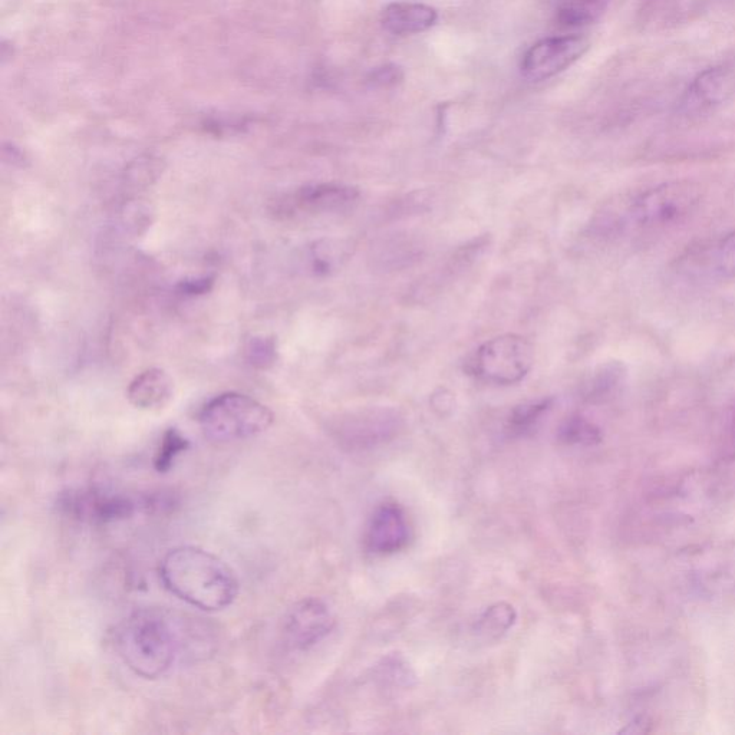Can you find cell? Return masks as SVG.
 <instances>
[{
    "mask_svg": "<svg viewBox=\"0 0 735 735\" xmlns=\"http://www.w3.org/2000/svg\"><path fill=\"white\" fill-rule=\"evenodd\" d=\"M160 578L174 596L201 611H223L239 595V580L232 568L196 546L170 550L161 560Z\"/></svg>",
    "mask_w": 735,
    "mask_h": 735,
    "instance_id": "1",
    "label": "cell"
},
{
    "mask_svg": "<svg viewBox=\"0 0 735 735\" xmlns=\"http://www.w3.org/2000/svg\"><path fill=\"white\" fill-rule=\"evenodd\" d=\"M181 629L163 609H138L115 631V648L131 671L156 680L173 667L181 649Z\"/></svg>",
    "mask_w": 735,
    "mask_h": 735,
    "instance_id": "2",
    "label": "cell"
},
{
    "mask_svg": "<svg viewBox=\"0 0 735 735\" xmlns=\"http://www.w3.org/2000/svg\"><path fill=\"white\" fill-rule=\"evenodd\" d=\"M272 411L262 402L239 392L213 398L200 411L201 430L216 443H233L263 434L272 427Z\"/></svg>",
    "mask_w": 735,
    "mask_h": 735,
    "instance_id": "3",
    "label": "cell"
},
{
    "mask_svg": "<svg viewBox=\"0 0 735 735\" xmlns=\"http://www.w3.org/2000/svg\"><path fill=\"white\" fill-rule=\"evenodd\" d=\"M535 362L533 346L523 336L504 334L491 338L477 349L468 372L484 384L509 387L519 384Z\"/></svg>",
    "mask_w": 735,
    "mask_h": 735,
    "instance_id": "4",
    "label": "cell"
},
{
    "mask_svg": "<svg viewBox=\"0 0 735 735\" xmlns=\"http://www.w3.org/2000/svg\"><path fill=\"white\" fill-rule=\"evenodd\" d=\"M702 191L700 184L690 180L669 181L654 189L639 194L629 206V220L645 227L655 229L680 222L694 212L700 204Z\"/></svg>",
    "mask_w": 735,
    "mask_h": 735,
    "instance_id": "5",
    "label": "cell"
},
{
    "mask_svg": "<svg viewBox=\"0 0 735 735\" xmlns=\"http://www.w3.org/2000/svg\"><path fill=\"white\" fill-rule=\"evenodd\" d=\"M404 427V418L394 408L369 407L342 415L335 437L349 451H368L394 440Z\"/></svg>",
    "mask_w": 735,
    "mask_h": 735,
    "instance_id": "6",
    "label": "cell"
},
{
    "mask_svg": "<svg viewBox=\"0 0 735 735\" xmlns=\"http://www.w3.org/2000/svg\"><path fill=\"white\" fill-rule=\"evenodd\" d=\"M58 506L71 519L90 524L130 519L137 509V504L127 494L100 487L69 490L59 496Z\"/></svg>",
    "mask_w": 735,
    "mask_h": 735,
    "instance_id": "7",
    "label": "cell"
},
{
    "mask_svg": "<svg viewBox=\"0 0 735 735\" xmlns=\"http://www.w3.org/2000/svg\"><path fill=\"white\" fill-rule=\"evenodd\" d=\"M589 49L585 36H552L533 45L523 56L522 74L530 81H545L572 67Z\"/></svg>",
    "mask_w": 735,
    "mask_h": 735,
    "instance_id": "8",
    "label": "cell"
},
{
    "mask_svg": "<svg viewBox=\"0 0 735 735\" xmlns=\"http://www.w3.org/2000/svg\"><path fill=\"white\" fill-rule=\"evenodd\" d=\"M335 625L334 612L328 603L319 598H305L286 613L282 631L290 648L308 651L328 638Z\"/></svg>",
    "mask_w": 735,
    "mask_h": 735,
    "instance_id": "9",
    "label": "cell"
},
{
    "mask_svg": "<svg viewBox=\"0 0 735 735\" xmlns=\"http://www.w3.org/2000/svg\"><path fill=\"white\" fill-rule=\"evenodd\" d=\"M735 94V72L718 65L702 71L682 97L680 110L687 117H701L720 110Z\"/></svg>",
    "mask_w": 735,
    "mask_h": 735,
    "instance_id": "10",
    "label": "cell"
},
{
    "mask_svg": "<svg viewBox=\"0 0 735 735\" xmlns=\"http://www.w3.org/2000/svg\"><path fill=\"white\" fill-rule=\"evenodd\" d=\"M411 530L404 510L397 503H382L369 517L365 529V547L375 556L401 552L410 542Z\"/></svg>",
    "mask_w": 735,
    "mask_h": 735,
    "instance_id": "11",
    "label": "cell"
},
{
    "mask_svg": "<svg viewBox=\"0 0 735 735\" xmlns=\"http://www.w3.org/2000/svg\"><path fill=\"white\" fill-rule=\"evenodd\" d=\"M358 200V189L346 184H309L282 201L280 210L286 214L341 213L352 209Z\"/></svg>",
    "mask_w": 735,
    "mask_h": 735,
    "instance_id": "12",
    "label": "cell"
},
{
    "mask_svg": "<svg viewBox=\"0 0 735 735\" xmlns=\"http://www.w3.org/2000/svg\"><path fill=\"white\" fill-rule=\"evenodd\" d=\"M437 21V11L424 3L395 2L381 13L382 28L394 35L421 34Z\"/></svg>",
    "mask_w": 735,
    "mask_h": 735,
    "instance_id": "13",
    "label": "cell"
},
{
    "mask_svg": "<svg viewBox=\"0 0 735 735\" xmlns=\"http://www.w3.org/2000/svg\"><path fill=\"white\" fill-rule=\"evenodd\" d=\"M174 394L173 378L164 369L150 368L131 382L127 397L135 408L154 411L166 407Z\"/></svg>",
    "mask_w": 735,
    "mask_h": 735,
    "instance_id": "14",
    "label": "cell"
},
{
    "mask_svg": "<svg viewBox=\"0 0 735 735\" xmlns=\"http://www.w3.org/2000/svg\"><path fill=\"white\" fill-rule=\"evenodd\" d=\"M423 256L420 240L411 234H394L385 237L372 247L371 260L375 269L382 272H400L410 268Z\"/></svg>",
    "mask_w": 735,
    "mask_h": 735,
    "instance_id": "15",
    "label": "cell"
},
{
    "mask_svg": "<svg viewBox=\"0 0 735 735\" xmlns=\"http://www.w3.org/2000/svg\"><path fill=\"white\" fill-rule=\"evenodd\" d=\"M516 621L517 612L510 603H494L474 622L473 632L483 641H499L513 628Z\"/></svg>",
    "mask_w": 735,
    "mask_h": 735,
    "instance_id": "16",
    "label": "cell"
},
{
    "mask_svg": "<svg viewBox=\"0 0 735 735\" xmlns=\"http://www.w3.org/2000/svg\"><path fill=\"white\" fill-rule=\"evenodd\" d=\"M553 407L552 398L523 402L517 405L507 417L506 433L510 438H522L535 433L543 418Z\"/></svg>",
    "mask_w": 735,
    "mask_h": 735,
    "instance_id": "17",
    "label": "cell"
},
{
    "mask_svg": "<svg viewBox=\"0 0 735 735\" xmlns=\"http://www.w3.org/2000/svg\"><path fill=\"white\" fill-rule=\"evenodd\" d=\"M608 5L602 0H563L557 9V22L566 28H582L598 21Z\"/></svg>",
    "mask_w": 735,
    "mask_h": 735,
    "instance_id": "18",
    "label": "cell"
},
{
    "mask_svg": "<svg viewBox=\"0 0 735 735\" xmlns=\"http://www.w3.org/2000/svg\"><path fill=\"white\" fill-rule=\"evenodd\" d=\"M557 438L566 446L593 447L601 443V428L582 415H572L560 424Z\"/></svg>",
    "mask_w": 735,
    "mask_h": 735,
    "instance_id": "19",
    "label": "cell"
},
{
    "mask_svg": "<svg viewBox=\"0 0 735 735\" xmlns=\"http://www.w3.org/2000/svg\"><path fill=\"white\" fill-rule=\"evenodd\" d=\"M625 377L624 367L619 362H608L596 369L585 385V398L601 401L611 395Z\"/></svg>",
    "mask_w": 735,
    "mask_h": 735,
    "instance_id": "20",
    "label": "cell"
},
{
    "mask_svg": "<svg viewBox=\"0 0 735 735\" xmlns=\"http://www.w3.org/2000/svg\"><path fill=\"white\" fill-rule=\"evenodd\" d=\"M349 256L348 246L335 240H321L311 249L312 269L316 275H329Z\"/></svg>",
    "mask_w": 735,
    "mask_h": 735,
    "instance_id": "21",
    "label": "cell"
},
{
    "mask_svg": "<svg viewBox=\"0 0 735 735\" xmlns=\"http://www.w3.org/2000/svg\"><path fill=\"white\" fill-rule=\"evenodd\" d=\"M711 273L721 279L735 278V232L727 234L708 252Z\"/></svg>",
    "mask_w": 735,
    "mask_h": 735,
    "instance_id": "22",
    "label": "cell"
},
{
    "mask_svg": "<svg viewBox=\"0 0 735 735\" xmlns=\"http://www.w3.org/2000/svg\"><path fill=\"white\" fill-rule=\"evenodd\" d=\"M190 447L189 440L176 428H170L163 435L156 457H154V468L158 473H167L176 463V458Z\"/></svg>",
    "mask_w": 735,
    "mask_h": 735,
    "instance_id": "23",
    "label": "cell"
},
{
    "mask_svg": "<svg viewBox=\"0 0 735 735\" xmlns=\"http://www.w3.org/2000/svg\"><path fill=\"white\" fill-rule=\"evenodd\" d=\"M708 493L718 499L735 494V457L724 458L713 468L708 477Z\"/></svg>",
    "mask_w": 735,
    "mask_h": 735,
    "instance_id": "24",
    "label": "cell"
},
{
    "mask_svg": "<svg viewBox=\"0 0 735 735\" xmlns=\"http://www.w3.org/2000/svg\"><path fill=\"white\" fill-rule=\"evenodd\" d=\"M246 358L252 367L268 369L278 358V349L273 338L268 336H253L246 345Z\"/></svg>",
    "mask_w": 735,
    "mask_h": 735,
    "instance_id": "25",
    "label": "cell"
},
{
    "mask_svg": "<svg viewBox=\"0 0 735 735\" xmlns=\"http://www.w3.org/2000/svg\"><path fill=\"white\" fill-rule=\"evenodd\" d=\"M160 163L154 158H141L135 161V166L130 167V179L135 183L147 186L151 181L157 179L160 174Z\"/></svg>",
    "mask_w": 735,
    "mask_h": 735,
    "instance_id": "26",
    "label": "cell"
},
{
    "mask_svg": "<svg viewBox=\"0 0 735 735\" xmlns=\"http://www.w3.org/2000/svg\"><path fill=\"white\" fill-rule=\"evenodd\" d=\"M404 79V72L397 65H384V67L374 69L369 74V84L378 88H390L400 84Z\"/></svg>",
    "mask_w": 735,
    "mask_h": 735,
    "instance_id": "27",
    "label": "cell"
},
{
    "mask_svg": "<svg viewBox=\"0 0 735 735\" xmlns=\"http://www.w3.org/2000/svg\"><path fill=\"white\" fill-rule=\"evenodd\" d=\"M213 285L214 278L212 276H204V278L181 280L179 286H177V290H179L180 295L199 296L210 292Z\"/></svg>",
    "mask_w": 735,
    "mask_h": 735,
    "instance_id": "28",
    "label": "cell"
},
{
    "mask_svg": "<svg viewBox=\"0 0 735 735\" xmlns=\"http://www.w3.org/2000/svg\"><path fill=\"white\" fill-rule=\"evenodd\" d=\"M649 721L648 718L645 717H639L635 718V720H632L631 723L626 725L624 730H621L622 734H645L649 731Z\"/></svg>",
    "mask_w": 735,
    "mask_h": 735,
    "instance_id": "29",
    "label": "cell"
},
{
    "mask_svg": "<svg viewBox=\"0 0 735 735\" xmlns=\"http://www.w3.org/2000/svg\"><path fill=\"white\" fill-rule=\"evenodd\" d=\"M3 153H5V160H11L13 166H23L25 164V156L13 145H6Z\"/></svg>",
    "mask_w": 735,
    "mask_h": 735,
    "instance_id": "30",
    "label": "cell"
},
{
    "mask_svg": "<svg viewBox=\"0 0 735 735\" xmlns=\"http://www.w3.org/2000/svg\"><path fill=\"white\" fill-rule=\"evenodd\" d=\"M602 2H609V0H602Z\"/></svg>",
    "mask_w": 735,
    "mask_h": 735,
    "instance_id": "31",
    "label": "cell"
}]
</instances>
